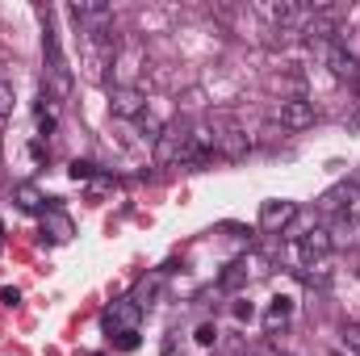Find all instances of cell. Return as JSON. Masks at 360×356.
<instances>
[{
    "mask_svg": "<svg viewBox=\"0 0 360 356\" xmlns=\"http://www.w3.org/2000/svg\"><path fill=\"white\" fill-rule=\"evenodd\" d=\"M184 151H188V122H168L155 139V168L184 164Z\"/></svg>",
    "mask_w": 360,
    "mask_h": 356,
    "instance_id": "cell-2",
    "label": "cell"
},
{
    "mask_svg": "<svg viewBox=\"0 0 360 356\" xmlns=\"http://www.w3.org/2000/svg\"><path fill=\"white\" fill-rule=\"evenodd\" d=\"M235 319H239V323H252V319H256V306H252L248 298H243V302H235Z\"/></svg>",
    "mask_w": 360,
    "mask_h": 356,
    "instance_id": "cell-25",
    "label": "cell"
},
{
    "mask_svg": "<svg viewBox=\"0 0 360 356\" xmlns=\"http://www.w3.org/2000/svg\"><path fill=\"white\" fill-rule=\"evenodd\" d=\"M34 122H38V134H51L55 130V122H59V101L55 96H38V105H34Z\"/></svg>",
    "mask_w": 360,
    "mask_h": 356,
    "instance_id": "cell-15",
    "label": "cell"
},
{
    "mask_svg": "<svg viewBox=\"0 0 360 356\" xmlns=\"http://www.w3.org/2000/svg\"><path fill=\"white\" fill-rule=\"evenodd\" d=\"M314 55L327 63V72H331L335 80H360V59L348 51V46H340V42H323V46H314Z\"/></svg>",
    "mask_w": 360,
    "mask_h": 356,
    "instance_id": "cell-3",
    "label": "cell"
},
{
    "mask_svg": "<svg viewBox=\"0 0 360 356\" xmlns=\"http://www.w3.org/2000/svg\"><path fill=\"white\" fill-rule=\"evenodd\" d=\"M109 113L122 117V122H139L147 113V92L139 89H109Z\"/></svg>",
    "mask_w": 360,
    "mask_h": 356,
    "instance_id": "cell-9",
    "label": "cell"
},
{
    "mask_svg": "<svg viewBox=\"0 0 360 356\" xmlns=\"http://www.w3.org/2000/svg\"><path fill=\"white\" fill-rule=\"evenodd\" d=\"M143 323V306L134 298H117L109 310H105V331L109 336H122V331H139Z\"/></svg>",
    "mask_w": 360,
    "mask_h": 356,
    "instance_id": "cell-8",
    "label": "cell"
},
{
    "mask_svg": "<svg viewBox=\"0 0 360 356\" xmlns=\"http://www.w3.org/2000/svg\"><path fill=\"white\" fill-rule=\"evenodd\" d=\"M42 235H51L55 243L72 239V218H68L63 210H46V214H42Z\"/></svg>",
    "mask_w": 360,
    "mask_h": 356,
    "instance_id": "cell-16",
    "label": "cell"
},
{
    "mask_svg": "<svg viewBox=\"0 0 360 356\" xmlns=\"http://www.w3.org/2000/svg\"><path fill=\"white\" fill-rule=\"evenodd\" d=\"M13 197H17V205H21V210H30V214H34V210H42V201H46L38 184H17V193H13Z\"/></svg>",
    "mask_w": 360,
    "mask_h": 356,
    "instance_id": "cell-18",
    "label": "cell"
},
{
    "mask_svg": "<svg viewBox=\"0 0 360 356\" xmlns=\"http://www.w3.org/2000/svg\"><path fill=\"white\" fill-rule=\"evenodd\" d=\"M356 197H360L356 180H340L335 189H327V193L319 197V214H340V218H344V214L352 210V201H356Z\"/></svg>",
    "mask_w": 360,
    "mask_h": 356,
    "instance_id": "cell-12",
    "label": "cell"
},
{
    "mask_svg": "<svg viewBox=\"0 0 360 356\" xmlns=\"http://www.w3.org/2000/svg\"><path fill=\"white\" fill-rule=\"evenodd\" d=\"M0 302H4V306H17V302H21V293L8 285V289H0Z\"/></svg>",
    "mask_w": 360,
    "mask_h": 356,
    "instance_id": "cell-27",
    "label": "cell"
},
{
    "mask_svg": "<svg viewBox=\"0 0 360 356\" xmlns=\"http://www.w3.org/2000/svg\"><path fill=\"white\" fill-rule=\"evenodd\" d=\"M92 172H96V164H84V160L72 164V180H92Z\"/></svg>",
    "mask_w": 360,
    "mask_h": 356,
    "instance_id": "cell-26",
    "label": "cell"
},
{
    "mask_svg": "<svg viewBox=\"0 0 360 356\" xmlns=\"http://www.w3.org/2000/svg\"><path fill=\"white\" fill-rule=\"evenodd\" d=\"M13 101H17V92L8 80H0V122H8L13 117Z\"/></svg>",
    "mask_w": 360,
    "mask_h": 356,
    "instance_id": "cell-22",
    "label": "cell"
},
{
    "mask_svg": "<svg viewBox=\"0 0 360 356\" xmlns=\"http://www.w3.org/2000/svg\"><path fill=\"white\" fill-rule=\"evenodd\" d=\"M143 63H147L143 46H122V51L113 55V63H109V68H113V89H134Z\"/></svg>",
    "mask_w": 360,
    "mask_h": 356,
    "instance_id": "cell-6",
    "label": "cell"
},
{
    "mask_svg": "<svg viewBox=\"0 0 360 356\" xmlns=\"http://www.w3.org/2000/svg\"><path fill=\"white\" fill-rule=\"evenodd\" d=\"M243 265H248V276H252V281H264V276L272 272L269 260H264V256H256V252H252V256H243Z\"/></svg>",
    "mask_w": 360,
    "mask_h": 356,
    "instance_id": "cell-21",
    "label": "cell"
},
{
    "mask_svg": "<svg viewBox=\"0 0 360 356\" xmlns=\"http://www.w3.org/2000/svg\"><path fill=\"white\" fill-rule=\"evenodd\" d=\"M314 101H306V96H289V101H281L276 105V122H281V130H310L314 126Z\"/></svg>",
    "mask_w": 360,
    "mask_h": 356,
    "instance_id": "cell-5",
    "label": "cell"
},
{
    "mask_svg": "<svg viewBox=\"0 0 360 356\" xmlns=\"http://www.w3.org/2000/svg\"><path fill=\"white\" fill-rule=\"evenodd\" d=\"M0 239H4V222H0Z\"/></svg>",
    "mask_w": 360,
    "mask_h": 356,
    "instance_id": "cell-29",
    "label": "cell"
},
{
    "mask_svg": "<svg viewBox=\"0 0 360 356\" xmlns=\"http://www.w3.org/2000/svg\"><path fill=\"white\" fill-rule=\"evenodd\" d=\"M340 340H344V348H348V352H360V323H344Z\"/></svg>",
    "mask_w": 360,
    "mask_h": 356,
    "instance_id": "cell-23",
    "label": "cell"
},
{
    "mask_svg": "<svg viewBox=\"0 0 360 356\" xmlns=\"http://www.w3.org/2000/svg\"><path fill=\"white\" fill-rule=\"evenodd\" d=\"M92 356H96V352H92Z\"/></svg>",
    "mask_w": 360,
    "mask_h": 356,
    "instance_id": "cell-31",
    "label": "cell"
},
{
    "mask_svg": "<svg viewBox=\"0 0 360 356\" xmlns=\"http://www.w3.org/2000/svg\"><path fill=\"white\" fill-rule=\"evenodd\" d=\"M327 231H331V252H352V248H360V218L356 214H344Z\"/></svg>",
    "mask_w": 360,
    "mask_h": 356,
    "instance_id": "cell-13",
    "label": "cell"
},
{
    "mask_svg": "<svg viewBox=\"0 0 360 356\" xmlns=\"http://www.w3.org/2000/svg\"><path fill=\"white\" fill-rule=\"evenodd\" d=\"M193 340L201 344V348H218V323H197V331H193Z\"/></svg>",
    "mask_w": 360,
    "mask_h": 356,
    "instance_id": "cell-20",
    "label": "cell"
},
{
    "mask_svg": "<svg viewBox=\"0 0 360 356\" xmlns=\"http://www.w3.org/2000/svg\"><path fill=\"white\" fill-rule=\"evenodd\" d=\"M164 356H176V331H168V340H164Z\"/></svg>",
    "mask_w": 360,
    "mask_h": 356,
    "instance_id": "cell-28",
    "label": "cell"
},
{
    "mask_svg": "<svg viewBox=\"0 0 360 356\" xmlns=\"http://www.w3.org/2000/svg\"><path fill=\"white\" fill-rule=\"evenodd\" d=\"M113 348H117V352H134V348H139V331H122V336H113Z\"/></svg>",
    "mask_w": 360,
    "mask_h": 356,
    "instance_id": "cell-24",
    "label": "cell"
},
{
    "mask_svg": "<svg viewBox=\"0 0 360 356\" xmlns=\"http://www.w3.org/2000/svg\"><path fill=\"white\" fill-rule=\"evenodd\" d=\"M293 218H297V201H264L260 205V231L264 235H285L289 227H293Z\"/></svg>",
    "mask_w": 360,
    "mask_h": 356,
    "instance_id": "cell-10",
    "label": "cell"
},
{
    "mask_svg": "<svg viewBox=\"0 0 360 356\" xmlns=\"http://www.w3.org/2000/svg\"><path fill=\"white\" fill-rule=\"evenodd\" d=\"M0 164H4V147H0Z\"/></svg>",
    "mask_w": 360,
    "mask_h": 356,
    "instance_id": "cell-30",
    "label": "cell"
},
{
    "mask_svg": "<svg viewBox=\"0 0 360 356\" xmlns=\"http://www.w3.org/2000/svg\"><path fill=\"white\" fill-rule=\"evenodd\" d=\"M289 319H293V298H272L269 302V310H264V331L269 336H276V331H285L289 327Z\"/></svg>",
    "mask_w": 360,
    "mask_h": 356,
    "instance_id": "cell-14",
    "label": "cell"
},
{
    "mask_svg": "<svg viewBox=\"0 0 360 356\" xmlns=\"http://www.w3.org/2000/svg\"><path fill=\"white\" fill-rule=\"evenodd\" d=\"M252 276H248V265L243 260H231V265L222 268V276H218V289H239V285H248Z\"/></svg>",
    "mask_w": 360,
    "mask_h": 356,
    "instance_id": "cell-17",
    "label": "cell"
},
{
    "mask_svg": "<svg viewBox=\"0 0 360 356\" xmlns=\"http://www.w3.org/2000/svg\"><path fill=\"white\" fill-rule=\"evenodd\" d=\"M155 293H160V272H155V276H143V281L134 285V293H130V298H134V302L147 310V306L155 302Z\"/></svg>",
    "mask_w": 360,
    "mask_h": 356,
    "instance_id": "cell-19",
    "label": "cell"
},
{
    "mask_svg": "<svg viewBox=\"0 0 360 356\" xmlns=\"http://www.w3.org/2000/svg\"><path fill=\"white\" fill-rule=\"evenodd\" d=\"M38 17H42V63H46V72H42V92L46 96H55V101H68L72 96V68H68V59H63V46H59V34H55V25H51V8L46 4H38Z\"/></svg>",
    "mask_w": 360,
    "mask_h": 356,
    "instance_id": "cell-1",
    "label": "cell"
},
{
    "mask_svg": "<svg viewBox=\"0 0 360 356\" xmlns=\"http://www.w3.org/2000/svg\"><path fill=\"white\" fill-rule=\"evenodd\" d=\"M327 256H331V231L327 227H310L302 235V243H297V260L310 268V265H323Z\"/></svg>",
    "mask_w": 360,
    "mask_h": 356,
    "instance_id": "cell-11",
    "label": "cell"
},
{
    "mask_svg": "<svg viewBox=\"0 0 360 356\" xmlns=\"http://www.w3.org/2000/svg\"><path fill=\"white\" fill-rule=\"evenodd\" d=\"M218 155V134H214V122H197L188 126V151H184V164H205Z\"/></svg>",
    "mask_w": 360,
    "mask_h": 356,
    "instance_id": "cell-7",
    "label": "cell"
},
{
    "mask_svg": "<svg viewBox=\"0 0 360 356\" xmlns=\"http://www.w3.org/2000/svg\"><path fill=\"white\" fill-rule=\"evenodd\" d=\"M214 134H218V155H226V160H243L252 151L248 130L239 122H231V117H214Z\"/></svg>",
    "mask_w": 360,
    "mask_h": 356,
    "instance_id": "cell-4",
    "label": "cell"
}]
</instances>
